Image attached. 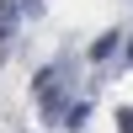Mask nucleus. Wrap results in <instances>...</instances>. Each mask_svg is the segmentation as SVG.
<instances>
[{
	"mask_svg": "<svg viewBox=\"0 0 133 133\" xmlns=\"http://www.w3.org/2000/svg\"><path fill=\"white\" fill-rule=\"evenodd\" d=\"M85 117H91V101H75V107H64V128H80Z\"/></svg>",
	"mask_w": 133,
	"mask_h": 133,
	"instance_id": "3",
	"label": "nucleus"
},
{
	"mask_svg": "<svg viewBox=\"0 0 133 133\" xmlns=\"http://www.w3.org/2000/svg\"><path fill=\"white\" fill-rule=\"evenodd\" d=\"M112 48H117V32H101V37L91 43V59L101 64V59H112Z\"/></svg>",
	"mask_w": 133,
	"mask_h": 133,
	"instance_id": "2",
	"label": "nucleus"
},
{
	"mask_svg": "<svg viewBox=\"0 0 133 133\" xmlns=\"http://www.w3.org/2000/svg\"><path fill=\"white\" fill-rule=\"evenodd\" d=\"M128 64H133V43H128Z\"/></svg>",
	"mask_w": 133,
	"mask_h": 133,
	"instance_id": "5",
	"label": "nucleus"
},
{
	"mask_svg": "<svg viewBox=\"0 0 133 133\" xmlns=\"http://www.w3.org/2000/svg\"><path fill=\"white\" fill-rule=\"evenodd\" d=\"M11 37H16V0H0V59L11 53Z\"/></svg>",
	"mask_w": 133,
	"mask_h": 133,
	"instance_id": "1",
	"label": "nucleus"
},
{
	"mask_svg": "<svg viewBox=\"0 0 133 133\" xmlns=\"http://www.w3.org/2000/svg\"><path fill=\"white\" fill-rule=\"evenodd\" d=\"M117 128H123V133H133V107H117Z\"/></svg>",
	"mask_w": 133,
	"mask_h": 133,
	"instance_id": "4",
	"label": "nucleus"
}]
</instances>
